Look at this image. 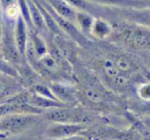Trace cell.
I'll use <instances>...</instances> for the list:
<instances>
[{"label":"cell","mask_w":150,"mask_h":140,"mask_svg":"<svg viewBox=\"0 0 150 140\" xmlns=\"http://www.w3.org/2000/svg\"><path fill=\"white\" fill-rule=\"evenodd\" d=\"M114 11L123 21L138 24L150 29V6L144 8L114 9Z\"/></svg>","instance_id":"6"},{"label":"cell","mask_w":150,"mask_h":140,"mask_svg":"<svg viewBox=\"0 0 150 140\" xmlns=\"http://www.w3.org/2000/svg\"><path fill=\"white\" fill-rule=\"evenodd\" d=\"M0 23H2V9H1V5H0Z\"/></svg>","instance_id":"28"},{"label":"cell","mask_w":150,"mask_h":140,"mask_svg":"<svg viewBox=\"0 0 150 140\" xmlns=\"http://www.w3.org/2000/svg\"><path fill=\"white\" fill-rule=\"evenodd\" d=\"M65 1L76 11H84L88 13L96 11V5L90 2L88 0H65Z\"/></svg>","instance_id":"19"},{"label":"cell","mask_w":150,"mask_h":140,"mask_svg":"<svg viewBox=\"0 0 150 140\" xmlns=\"http://www.w3.org/2000/svg\"><path fill=\"white\" fill-rule=\"evenodd\" d=\"M52 94L60 102L68 105V103L73 102L75 100V96L71 91V88L66 85L59 84V83H52L50 86Z\"/></svg>","instance_id":"13"},{"label":"cell","mask_w":150,"mask_h":140,"mask_svg":"<svg viewBox=\"0 0 150 140\" xmlns=\"http://www.w3.org/2000/svg\"><path fill=\"white\" fill-rule=\"evenodd\" d=\"M113 60H114L117 68L119 69V71H120V73L123 76H127V75L131 74V73H133L137 69V66H136L135 62L129 56L125 55V54L117 55Z\"/></svg>","instance_id":"16"},{"label":"cell","mask_w":150,"mask_h":140,"mask_svg":"<svg viewBox=\"0 0 150 140\" xmlns=\"http://www.w3.org/2000/svg\"><path fill=\"white\" fill-rule=\"evenodd\" d=\"M111 140H142V137L134 128L125 131H115Z\"/></svg>","instance_id":"21"},{"label":"cell","mask_w":150,"mask_h":140,"mask_svg":"<svg viewBox=\"0 0 150 140\" xmlns=\"http://www.w3.org/2000/svg\"><path fill=\"white\" fill-rule=\"evenodd\" d=\"M102 70L105 73V75L108 76L109 78H111L113 81L118 78V77L123 76L120 73V71H119V69L117 68L113 58H105V60H103Z\"/></svg>","instance_id":"18"},{"label":"cell","mask_w":150,"mask_h":140,"mask_svg":"<svg viewBox=\"0 0 150 140\" xmlns=\"http://www.w3.org/2000/svg\"><path fill=\"white\" fill-rule=\"evenodd\" d=\"M93 4L114 9L144 8L150 6L148 0H88Z\"/></svg>","instance_id":"7"},{"label":"cell","mask_w":150,"mask_h":140,"mask_svg":"<svg viewBox=\"0 0 150 140\" xmlns=\"http://www.w3.org/2000/svg\"><path fill=\"white\" fill-rule=\"evenodd\" d=\"M39 64L43 66L45 70H48V71H54L57 69V62H56V60L54 58V56L50 55V53L45 54L44 56L40 57L39 60Z\"/></svg>","instance_id":"23"},{"label":"cell","mask_w":150,"mask_h":140,"mask_svg":"<svg viewBox=\"0 0 150 140\" xmlns=\"http://www.w3.org/2000/svg\"><path fill=\"white\" fill-rule=\"evenodd\" d=\"M138 95L144 100H150V82L140 85L138 88Z\"/></svg>","instance_id":"24"},{"label":"cell","mask_w":150,"mask_h":140,"mask_svg":"<svg viewBox=\"0 0 150 140\" xmlns=\"http://www.w3.org/2000/svg\"><path fill=\"white\" fill-rule=\"evenodd\" d=\"M13 36H15L16 43H17L18 49H19L23 60H26V49H27V44L29 41V29L26 25L25 21L21 15H19L15 22V27H13Z\"/></svg>","instance_id":"8"},{"label":"cell","mask_w":150,"mask_h":140,"mask_svg":"<svg viewBox=\"0 0 150 140\" xmlns=\"http://www.w3.org/2000/svg\"><path fill=\"white\" fill-rule=\"evenodd\" d=\"M15 22L2 17V38L0 47V53L13 66H20L24 62L13 36Z\"/></svg>","instance_id":"2"},{"label":"cell","mask_w":150,"mask_h":140,"mask_svg":"<svg viewBox=\"0 0 150 140\" xmlns=\"http://www.w3.org/2000/svg\"><path fill=\"white\" fill-rule=\"evenodd\" d=\"M40 1H41V3L44 5V7L47 9L50 15L52 17V19L54 20L56 24L59 26V28H60V30L63 32V33L68 35L73 41H75L76 43L79 44V45H81V46H86L88 44H90L88 38H86V36L79 31L77 26L75 25L74 23L64 19V18L60 17L56 11H54V9H52V7L44 1V0H40Z\"/></svg>","instance_id":"4"},{"label":"cell","mask_w":150,"mask_h":140,"mask_svg":"<svg viewBox=\"0 0 150 140\" xmlns=\"http://www.w3.org/2000/svg\"><path fill=\"white\" fill-rule=\"evenodd\" d=\"M84 94H86V98L90 101L94 103H100L103 101V94L101 93V91H99L98 89L94 88V87H88L84 91Z\"/></svg>","instance_id":"22"},{"label":"cell","mask_w":150,"mask_h":140,"mask_svg":"<svg viewBox=\"0 0 150 140\" xmlns=\"http://www.w3.org/2000/svg\"><path fill=\"white\" fill-rule=\"evenodd\" d=\"M113 32V27L109 22L105 21L102 18H95L94 24H93L92 30H91V36L97 39H106L111 36Z\"/></svg>","instance_id":"12"},{"label":"cell","mask_w":150,"mask_h":140,"mask_svg":"<svg viewBox=\"0 0 150 140\" xmlns=\"http://www.w3.org/2000/svg\"><path fill=\"white\" fill-rule=\"evenodd\" d=\"M148 1H150V0H148Z\"/></svg>","instance_id":"29"},{"label":"cell","mask_w":150,"mask_h":140,"mask_svg":"<svg viewBox=\"0 0 150 140\" xmlns=\"http://www.w3.org/2000/svg\"><path fill=\"white\" fill-rule=\"evenodd\" d=\"M52 9L56 11L60 17L68 20L75 24V18H76V13L74 8L70 6L65 0H44Z\"/></svg>","instance_id":"9"},{"label":"cell","mask_w":150,"mask_h":140,"mask_svg":"<svg viewBox=\"0 0 150 140\" xmlns=\"http://www.w3.org/2000/svg\"><path fill=\"white\" fill-rule=\"evenodd\" d=\"M125 117L132 124L133 128L141 135L142 140H150V129L138 118L129 113H125Z\"/></svg>","instance_id":"17"},{"label":"cell","mask_w":150,"mask_h":140,"mask_svg":"<svg viewBox=\"0 0 150 140\" xmlns=\"http://www.w3.org/2000/svg\"><path fill=\"white\" fill-rule=\"evenodd\" d=\"M29 38H30V41L32 42V45H33L36 56H37L38 60L48 53L47 46H46L45 42H44V40L42 39V37L37 32L29 31Z\"/></svg>","instance_id":"15"},{"label":"cell","mask_w":150,"mask_h":140,"mask_svg":"<svg viewBox=\"0 0 150 140\" xmlns=\"http://www.w3.org/2000/svg\"><path fill=\"white\" fill-rule=\"evenodd\" d=\"M110 37H114L117 42L136 51H150V29L138 24L122 20L113 27Z\"/></svg>","instance_id":"1"},{"label":"cell","mask_w":150,"mask_h":140,"mask_svg":"<svg viewBox=\"0 0 150 140\" xmlns=\"http://www.w3.org/2000/svg\"><path fill=\"white\" fill-rule=\"evenodd\" d=\"M0 74L6 75V76L15 78V79H17V80L20 77L19 72H18L17 69L11 64H9V62L3 57L1 53H0Z\"/></svg>","instance_id":"20"},{"label":"cell","mask_w":150,"mask_h":140,"mask_svg":"<svg viewBox=\"0 0 150 140\" xmlns=\"http://www.w3.org/2000/svg\"><path fill=\"white\" fill-rule=\"evenodd\" d=\"M0 5H1V9L2 13L7 10L11 7H13L17 5V0H0Z\"/></svg>","instance_id":"25"},{"label":"cell","mask_w":150,"mask_h":140,"mask_svg":"<svg viewBox=\"0 0 150 140\" xmlns=\"http://www.w3.org/2000/svg\"><path fill=\"white\" fill-rule=\"evenodd\" d=\"M94 21H95V17L92 13H84V11H77L76 13L75 25L77 26L79 31L86 38H88L91 36V30H92Z\"/></svg>","instance_id":"14"},{"label":"cell","mask_w":150,"mask_h":140,"mask_svg":"<svg viewBox=\"0 0 150 140\" xmlns=\"http://www.w3.org/2000/svg\"><path fill=\"white\" fill-rule=\"evenodd\" d=\"M88 126L74 123H52L45 130V137L50 140H60L82 134Z\"/></svg>","instance_id":"5"},{"label":"cell","mask_w":150,"mask_h":140,"mask_svg":"<svg viewBox=\"0 0 150 140\" xmlns=\"http://www.w3.org/2000/svg\"><path fill=\"white\" fill-rule=\"evenodd\" d=\"M19 83L15 78L0 74V98L9 97L19 94Z\"/></svg>","instance_id":"11"},{"label":"cell","mask_w":150,"mask_h":140,"mask_svg":"<svg viewBox=\"0 0 150 140\" xmlns=\"http://www.w3.org/2000/svg\"><path fill=\"white\" fill-rule=\"evenodd\" d=\"M60 140H90L86 136L82 135V134H79V135H75L72 136V137L69 138H65V139H60Z\"/></svg>","instance_id":"27"},{"label":"cell","mask_w":150,"mask_h":140,"mask_svg":"<svg viewBox=\"0 0 150 140\" xmlns=\"http://www.w3.org/2000/svg\"><path fill=\"white\" fill-rule=\"evenodd\" d=\"M38 115L15 113L0 119V133L20 134L31 128L37 121Z\"/></svg>","instance_id":"3"},{"label":"cell","mask_w":150,"mask_h":140,"mask_svg":"<svg viewBox=\"0 0 150 140\" xmlns=\"http://www.w3.org/2000/svg\"><path fill=\"white\" fill-rule=\"evenodd\" d=\"M140 55L143 58V60L145 62V64L148 66V68L150 69V51L147 52H140Z\"/></svg>","instance_id":"26"},{"label":"cell","mask_w":150,"mask_h":140,"mask_svg":"<svg viewBox=\"0 0 150 140\" xmlns=\"http://www.w3.org/2000/svg\"><path fill=\"white\" fill-rule=\"evenodd\" d=\"M28 7H29V13H30V18H31V22L33 28L39 35L41 34L47 33V28H46L45 22L43 20L41 13H40L39 8H38L37 4L35 3L34 0H27Z\"/></svg>","instance_id":"10"}]
</instances>
